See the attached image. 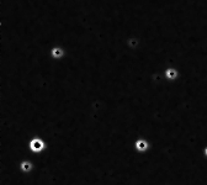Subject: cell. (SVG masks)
Returning <instances> with one entry per match:
<instances>
[{"label":"cell","mask_w":207,"mask_h":185,"mask_svg":"<svg viewBox=\"0 0 207 185\" xmlns=\"http://www.w3.org/2000/svg\"><path fill=\"white\" fill-rule=\"evenodd\" d=\"M28 147L33 153H40V152H42L44 148H46V144H44V141L42 138H40V137H33V138L30 141Z\"/></svg>","instance_id":"6da1fadb"},{"label":"cell","mask_w":207,"mask_h":185,"mask_svg":"<svg viewBox=\"0 0 207 185\" xmlns=\"http://www.w3.org/2000/svg\"><path fill=\"white\" fill-rule=\"evenodd\" d=\"M134 147H136V149L138 151V152H146L147 149H148V147H149V144H148V142L146 139H137L136 141V143H134Z\"/></svg>","instance_id":"7a4b0ae2"},{"label":"cell","mask_w":207,"mask_h":185,"mask_svg":"<svg viewBox=\"0 0 207 185\" xmlns=\"http://www.w3.org/2000/svg\"><path fill=\"white\" fill-rule=\"evenodd\" d=\"M20 169H21V172H24V173H28V172H31V169H32V163H31V162H27V161L21 162V164H20Z\"/></svg>","instance_id":"3957f363"},{"label":"cell","mask_w":207,"mask_h":185,"mask_svg":"<svg viewBox=\"0 0 207 185\" xmlns=\"http://www.w3.org/2000/svg\"><path fill=\"white\" fill-rule=\"evenodd\" d=\"M52 56H53L54 58L62 57V56H63V51L61 50V48H53V50H52Z\"/></svg>","instance_id":"277c9868"},{"label":"cell","mask_w":207,"mask_h":185,"mask_svg":"<svg viewBox=\"0 0 207 185\" xmlns=\"http://www.w3.org/2000/svg\"><path fill=\"white\" fill-rule=\"evenodd\" d=\"M166 77L170 78V79L175 78V77H176V70H174V69H168V70H166Z\"/></svg>","instance_id":"5b68a950"},{"label":"cell","mask_w":207,"mask_h":185,"mask_svg":"<svg viewBox=\"0 0 207 185\" xmlns=\"http://www.w3.org/2000/svg\"><path fill=\"white\" fill-rule=\"evenodd\" d=\"M206 154H207V149H206Z\"/></svg>","instance_id":"8992f818"}]
</instances>
